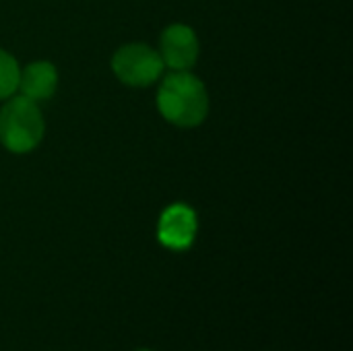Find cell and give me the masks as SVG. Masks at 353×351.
I'll list each match as a JSON object with an SVG mask.
<instances>
[{"mask_svg": "<svg viewBox=\"0 0 353 351\" xmlns=\"http://www.w3.org/2000/svg\"><path fill=\"white\" fill-rule=\"evenodd\" d=\"M161 60L174 70H188L199 58V37L188 25H170L161 35Z\"/></svg>", "mask_w": 353, "mask_h": 351, "instance_id": "5", "label": "cell"}, {"mask_svg": "<svg viewBox=\"0 0 353 351\" xmlns=\"http://www.w3.org/2000/svg\"><path fill=\"white\" fill-rule=\"evenodd\" d=\"M43 137V118L35 101L14 97L0 110V143L12 153H29Z\"/></svg>", "mask_w": 353, "mask_h": 351, "instance_id": "2", "label": "cell"}, {"mask_svg": "<svg viewBox=\"0 0 353 351\" xmlns=\"http://www.w3.org/2000/svg\"><path fill=\"white\" fill-rule=\"evenodd\" d=\"M161 56L147 43H128L122 46L114 58V74L128 87H149L163 70Z\"/></svg>", "mask_w": 353, "mask_h": 351, "instance_id": "3", "label": "cell"}, {"mask_svg": "<svg viewBox=\"0 0 353 351\" xmlns=\"http://www.w3.org/2000/svg\"><path fill=\"white\" fill-rule=\"evenodd\" d=\"M58 85V72L54 64L50 62H31L25 66L23 72H19V87L21 95L31 99V101H41L52 97Z\"/></svg>", "mask_w": 353, "mask_h": 351, "instance_id": "6", "label": "cell"}, {"mask_svg": "<svg viewBox=\"0 0 353 351\" xmlns=\"http://www.w3.org/2000/svg\"><path fill=\"white\" fill-rule=\"evenodd\" d=\"M137 351H151V350H137Z\"/></svg>", "mask_w": 353, "mask_h": 351, "instance_id": "8", "label": "cell"}, {"mask_svg": "<svg viewBox=\"0 0 353 351\" xmlns=\"http://www.w3.org/2000/svg\"><path fill=\"white\" fill-rule=\"evenodd\" d=\"M161 116L182 128L201 124L209 112V95L205 85L188 70H174L165 77L157 93Z\"/></svg>", "mask_w": 353, "mask_h": 351, "instance_id": "1", "label": "cell"}, {"mask_svg": "<svg viewBox=\"0 0 353 351\" xmlns=\"http://www.w3.org/2000/svg\"><path fill=\"white\" fill-rule=\"evenodd\" d=\"M19 72L21 70H19L17 60L8 52L0 50V99H6L17 91Z\"/></svg>", "mask_w": 353, "mask_h": 351, "instance_id": "7", "label": "cell"}, {"mask_svg": "<svg viewBox=\"0 0 353 351\" xmlns=\"http://www.w3.org/2000/svg\"><path fill=\"white\" fill-rule=\"evenodd\" d=\"M196 230H199L196 213L188 205L176 203L161 213L157 225V238L170 250H186L192 246L196 238Z\"/></svg>", "mask_w": 353, "mask_h": 351, "instance_id": "4", "label": "cell"}]
</instances>
